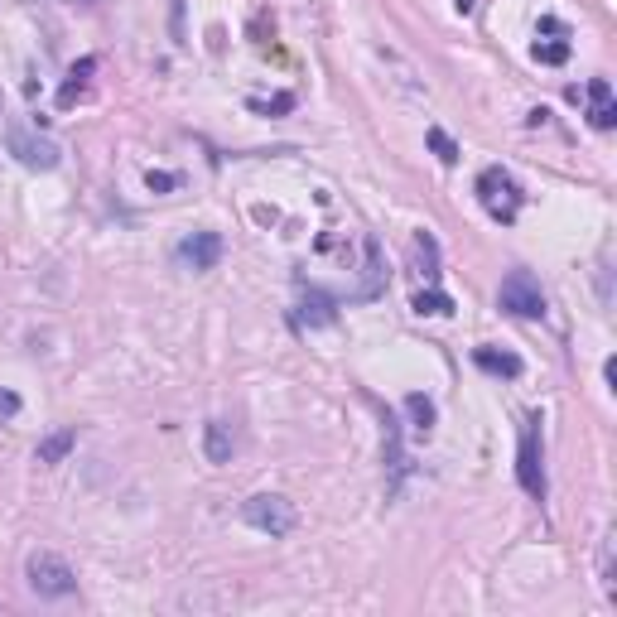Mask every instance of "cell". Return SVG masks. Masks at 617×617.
Returning <instances> with one entry per match:
<instances>
[{"mask_svg":"<svg viewBox=\"0 0 617 617\" xmlns=\"http://www.w3.org/2000/svg\"><path fill=\"white\" fill-rule=\"evenodd\" d=\"M405 410H410V420H415V434L434 430V405L425 401V396H405Z\"/></svg>","mask_w":617,"mask_h":617,"instance_id":"obj_16","label":"cell"},{"mask_svg":"<svg viewBox=\"0 0 617 617\" xmlns=\"http://www.w3.org/2000/svg\"><path fill=\"white\" fill-rule=\"evenodd\" d=\"M73 444H78V430H54V434H49V439H39V449H34V458H39V463H63Z\"/></svg>","mask_w":617,"mask_h":617,"instance_id":"obj_12","label":"cell"},{"mask_svg":"<svg viewBox=\"0 0 617 617\" xmlns=\"http://www.w3.org/2000/svg\"><path fill=\"white\" fill-rule=\"evenodd\" d=\"M473 362L492 376H521V357L516 352H497V348H478L473 352Z\"/></svg>","mask_w":617,"mask_h":617,"instance_id":"obj_11","label":"cell"},{"mask_svg":"<svg viewBox=\"0 0 617 617\" xmlns=\"http://www.w3.org/2000/svg\"><path fill=\"white\" fill-rule=\"evenodd\" d=\"M516 478L531 497H545V463H540V420L531 415L521 425V449H516Z\"/></svg>","mask_w":617,"mask_h":617,"instance_id":"obj_5","label":"cell"},{"mask_svg":"<svg viewBox=\"0 0 617 617\" xmlns=\"http://www.w3.org/2000/svg\"><path fill=\"white\" fill-rule=\"evenodd\" d=\"M5 150L25 164V169H58V145L44 140V135H29L25 126H10L5 131Z\"/></svg>","mask_w":617,"mask_h":617,"instance_id":"obj_6","label":"cell"},{"mask_svg":"<svg viewBox=\"0 0 617 617\" xmlns=\"http://www.w3.org/2000/svg\"><path fill=\"white\" fill-rule=\"evenodd\" d=\"M15 415H20V396H15V391H0V425L15 420Z\"/></svg>","mask_w":617,"mask_h":617,"instance_id":"obj_20","label":"cell"},{"mask_svg":"<svg viewBox=\"0 0 617 617\" xmlns=\"http://www.w3.org/2000/svg\"><path fill=\"white\" fill-rule=\"evenodd\" d=\"M410 266L420 270V275H425V280H439V242H434L430 232H420V237H415V242H410Z\"/></svg>","mask_w":617,"mask_h":617,"instance_id":"obj_9","label":"cell"},{"mask_svg":"<svg viewBox=\"0 0 617 617\" xmlns=\"http://www.w3.org/2000/svg\"><path fill=\"white\" fill-rule=\"evenodd\" d=\"M497 304L511 319H545V290H540V280L531 270H511L502 280V290H497Z\"/></svg>","mask_w":617,"mask_h":617,"instance_id":"obj_1","label":"cell"},{"mask_svg":"<svg viewBox=\"0 0 617 617\" xmlns=\"http://www.w3.org/2000/svg\"><path fill=\"white\" fill-rule=\"evenodd\" d=\"M338 314H333V299L319 295V290H304V299H299V323H314V328H323V323H333Z\"/></svg>","mask_w":617,"mask_h":617,"instance_id":"obj_10","label":"cell"},{"mask_svg":"<svg viewBox=\"0 0 617 617\" xmlns=\"http://www.w3.org/2000/svg\"><path fill=\"white\" fill-rule=\"evenodd\" d=\"M242 516L256 526V531H266V536H290L295 531V507L285 502V497H275V492H261V497H251L242 507Z\"/></svg>","mask_w":617,"mask_h":617,"instance_id":"obj_4","label":"cell"},{"mask_svg":"<svg viewBox=\"0 0 617 617\" xmlns=\"http://www.w3.org/2000/svg\"><path fill=\"white\" fill-rule=\"evenodd\" d=\"M145 184L155 188V193H169V188L179 184V179H174V174H164V169H150V174H145Z\"/></svg>","mask_w":617,"mask_h":617,"instance_id":"obj_22","label":"cell"},{"mask_svg":"<svg viewBox=\"0 0 617 617\" xmlns=\"http://www.w3.org/2000/svg\"><path fill=\"white\" fill-rule=\"evenodd\" d=\"M25 574H29V589L39 593V598H68V593L78 589V574L68 569V560H58V555H49V550L29 555Z\"/></svg>","mask_w":617,"mask_h":617,"instance_id":"obj_3","label":"cell"},{"mask_svg":"<svg viewBox=\"0 0 617 617\" xmlns=\"http://www.w3.org/2000/svg\"><path fill=\"white\" fill-rule=\"evenodd\" d=\"M454 5H458V10H468V5H473V0H454Z\"/></svg>","mask_w":617,"mask_h":617,"instance_id":"obj_23","label":"cell"},{"mask_svg":"<svg viewBox=\"0 0 617 617\" xmlns=\"http://www.w3.org/2000/svg\"><path fill=\"white\" fill-rule=\"evenodd\" d=\"M246 107L261 111V116H270V111H290V107H295V97H290V92H280V97H270V102H266V97H251Z\"/></svg>","mask_w":617,"mask_h":617,"instance_id":"obj_18","label":"cell"},{"mask_svg":"<svg viewBox=\"0 0 617 617\" xmlns=\"http://www.w3.org/2000/svg\"><path fill=\"white\" fill-rule=\"evenodd\" d=\"M589 121L598 126V131H613L617 126V102H613V82L608 78L589 82Z\"/></svg>","mask_w":617,"mask_h":617,"instance_id":"obj_8","label":"cell"},{"mask_svg":"<svg viewBox=\"0 0 617 617\" xmlns=\"http://www.w3.org/2000/svg\"><path fill=\"white\" fill-rule=\"evenodd\" d=\"M203 449H208V463H232V430L222 420H213L208 434H203Z\"/></svg>","mask_w":617,"mask_h":617,"instance_id":"obj_14","label":"cell"},{"mask_svg":"<svg viewBox=\"0 0 617 617\" xmlns=\"http://www.w3.org/2000/svg\"><path fill=\"white\" fill-rule=\"evenodd\" d=\"M425 140H430V150H434V155H439L444 164H458V145H454V140H449L444 131H439V126H430V135H425Z\"/></svg>","mask_w":617,"mask_h":617,"instance_id":"obj_17","label":"cell"},{"mask_svg":"<svg viewBox=\"0 0 617 617\" xmlns=\"http://www.w3.org/2000/svg\"><path fill=\"white\" fill-rule=\"evenodd\" d=\"M478 198H483L492 222H516V213H521V188H516V179L502 164H492V169L478 174Z\"/></svg>","mask_w":617,"mask_h":617,"instance_id":"obj_2","label":"cell"},{"mask_svg":"<svg viewBox=\"0 0 617 617\" xmlns=\"http://www.w3.org/2000/svg\"><path fill=\"white\" fill-rule=\"evenodd\" d=\"M97 73V58H82V63H73V73H68V82L58 87V107H73L78 102V92L87 87V78Z\"/></svg>","mask_w":617,"mask_h":617,"instance_id":"obj_13","label":"cell"},{"mask_svg":"<svg viewBox=\"0 0 617 617\" xmlns=\"http://www.w3.org/2000/svg\"><path fill=\"white\" fill-rule=\"evenodd\" d=\"M410 309H415V314H454V299L444 295V290H420Z\"/></svg>","mask_w":617,"mask_h":617,"instance_id":"obj_15","label":"cell"},{"mask_svg":"<svg viewBox=\"0 0 617 617\" xmlns=\"http://www.w3.org/2000/svg\"><path fill=\"white\" fill-rule=\"evenodd\" d=\"M179 261L188 270H213L222 261V237L217 232H193L188 242H179Z\"/></svg>","mask_w":617,"mask_h":617,"instance_id":"obj_7","label":"cell"},{"mask_svg":"<svg viewBox=\"0 0 617 617\" xmlns=\"http://www.w3.org/2000/svg\"><path fill=\"white\" fill-rule=\"evenodd\" d=\"M367 270H372V275H381V246H376V242H367ZM362 295H376V280L362 290Z\"/></svg>","mask_w":617,"mask_h":617,"instance_id":"obj_21","label":"cell"},{"mask_svg":"<svg viewBox=\"0 0 617 617\" xmlns=\"http://www.w3.org/2000/svg\"><path fill=\"white\" fill-rule=\"evenodd\" d=\"M536 58L540 63H564V58H569V44H536Z\"/></svg>","mask_w":617,"mask_h":617,"instance_id":"obj_19","label":"cell"}]
</instances>
